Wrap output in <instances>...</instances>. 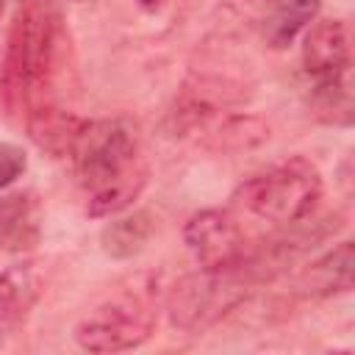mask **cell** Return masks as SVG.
<instances>
[{"instance_id":"9a60e30c","label":"cell","mask_w":355,"mask_h":355,"mask_svg":"<svg viewBox=\"0 0 355 355\" xmlns=\"http://www.w3.org/2000/svg\"><path fill=\"white\" fill-rule=\"evenodd\" d=\"M28 166V158L22 153V147L17 144H0V189H6L8 183H14Z\"/></svg>"},{"instance_id":"4fadbf2b","label":"cell","mask_w":355,"mask_h":355,"mask_svg":"<svg viewBox=\"0 0 355 355\" xmlns=\"http://www.w3.org/2000/svg\"><path fill=\"white\" fill-rule=\"evenodd\" d=\"M39 297V280L28 263H17L0 275V311L25 313Z\"/></svg>"},{"instance_id":"7a4b0ae2","label":"cell","mask_w":355,"mask_h":355,"mask_svg":"<svg viewBox=\"0 0 355 355\" xmlns=\"http://www.w3.org/2000/svg\"><path fill=\"white\" fill-rule=\"evenodd\" d=\"M61 17L47 0H25L11 19L0 92L11 114H31L50 103V80L58 61Z\"/></svg>"},{"instance_id":"5b68a950","label":"cell","mask_w":355,"mask_h":355,"mask_svg":"<svg viewBox=\"0 0 355 355\" xmlns=\"http://www.w3.org/2000/svg\"><path fill=\"white\" fill-rule=\"evenodd\" d=\"M153 316L136 300H114L94 308L75 327V341L86 352H125L150 338Z\"/></svg>"},{"instance_id":"ac0fdd59","label":"cell","mask_w":355,"mask_h":355,"mask_svg":"<svg viewBox=\"0 0 355 355\" xmlns=\"http://www.w3.org/2000/svg\"><path fill=\"white\" fill-rule=\"evenodd\" d=\"M3 6H6V0H0V14H3Z\"/></svg>"},{"instance_id":"9c48e42d","label":"cell","mask_w":355,"mask_h":355,"mask_svg":"<svg viewBox=\"0 0 355 355\" xmlns=\"http://www.w3.org/2000/svg\"><path fill=\"white\" fill-rule=\"evenodd\" d=\"M25 128H28V136L31 141L55 155V158H69L83 128H86V119L53 105V103H44L39 108H33L31 114H25Z\"/></svg>"},{"instance_id":"ba28073f","label":"cell","mask_w":355,"mask_h":355,"mask_svg":"<svg viewBox=\"0 0 355 355\" xmlns=\"http://www.w3.org/2000/svg\"><path fill=\"white\" fill-rule=\"evenodd\" d=\"M352 266H355V247L352 241H341L297 272L294 291L300 297L344 294L352 288Z\"/></svg>"},{"instance_id":"3957f363","label":"cell","mask_w":355,"mask_h":355,"mask_svg":"<svg viewBox=\"0 0 355 355\" xmlns=\"http://www.w3.org/2000/svg\"><path fill=\"white\" fill-rule=\"evenodd\" d=\"M319 200L322 175L302 155H294L261 175H252L233 194V202L239 208L280 227L313 216Z\"/></svg>"},{"instance_id":"30bf717a","label":"cell","mask_w":355,"mask_h":355,"mask_svg":"<svg viewBox=\"0 0 355 355\" xmlns=\"http://www.w3.org/2000/svg\"><path fill=\"white\" fill-rule=\"evenodd\" d=\"M153 233H155V216L150 211H133V214H125V216L116 214V219H111L103 227L100 247L108 258L128 261L150 244Z\"/></svg>"},{"instance_id":"8fae6325","label":"cell","mask_w":355,"mask_h":355,"mask_svg":"<svg viewBox=\"0 0 355 355\" xmlns=\"http://www.w3.org/2000/svg\"><path fill=\"white\" fill-rule=\"evenodd\" d=\"M269 6L272 11L263 22V39L269 47L283 50L319 17L322 0H272Z\"/></svg>"},{"instance_id":"2e32d148","label":"cell","mask_w":355,"mask_h":355,"mask_svg":"<svg viewBox=\"0 0 355 355\" xmlns=\"http://www.w3.org/2000/svg\"><path fill=\"white\" fill-rule=\"evenodd\" d=\"M141 3V8H147V11H155L158 6H161V0H139Z\"/></svg>"},{"instance_id":"52a82bcc","label":"cell","mask_w":355,"mask_h":355,"mask_svg":"<svg viewBox=\"0 0 355 355\" xmlns=\"http://www.w3.org/2000/svg\"><path fill=\"white\" fill-rule=\"evenodd\" d=\"M349 33L341 19H313L302 39V67L313 83H341L349 72Z\"/></svg>"},{"instance_id":"5bb4252c","label":"cell","mask_w":355,"mask_h":355,"mask_svg":"<svg viewBox=\"0 0 355 355\" xmlns=\"http://www.w3.org/2000/svg\"><path fill=\"white\" fill-rule=\"evenodd\" d=\"M214 136H216L214 147H219V150H244V147H255V144L266 141L269 128L255 116H236V119L222 122V128Z\"/></svg>"},{"instance_id":"e0dca14e","label":"cell","mask_w":355,"mask_h":355,"mask_svg":"<svg viewBox=\"0 0 355 355\" xmlns=\"http://www.w3.org/2000/svg\"><path fill=\"white\" fill-rule=\"evenodd\" d=\"M247 3H252V6H261V3H272V0H247Z\"/></svg>"},{"instance_id":"8992f818","label":"cell","mask_w":355,"mask_h":355,"mask_svg":"<svg viewBox=\"0 0 355 355\" xmlns=\"http://www.w3.org/2000/svg\"><path fill=\"white\" fill-rule=\"evenodd\" d=\"M183 241L202 269L239 266L250 252L239 222L227 211H216V208H205L194 214L183 227Z\"/></svg>"},{"instance_id":"277c9868","label":"cell","mask_w":355,"mask_h":355,"mask_svg":"<svg viewBox=\"0 0 355 355\" xmlns=\"http://www.w3.org/2000/svg\"><path fill=\"white\" fill-rule=\"evenodd\" d=\"M252 283V272L247 263L227 266V269H197L191 275H183L166 300V313L172 327L183 333H202L214 327L219 319H225L230 311H236Z\"/></svg>"},{"instance_id":"7c38bea8","label":"cell","mask_w":355,"mask_h":355,"mask_svg":"<svg viewBox=\"0 0 355 355\" xmlns=\"http://www.w3.org/2000/svg\"><path fill=\"white\" fill-rule=\"evenodd\" d=\"M39 236L36 227V208L28 197L11 194L0 200V244L11 250L31 247Z\"/></svg>"},{"instance_id":"6da1fadb","label":"cell","mask_w":355,"mask_h":355,"mask_svg":"<svg viewBox=\"0 0 355 355\" xmlns=\"http://www.w3.org/2000/svg\"><path fill=\"white\" fill-rule=\"evenodd\" d=\"M69 158L75 164L78 183L86 189L89 216L122 214L147 183L136 125L122 116L86 122Z\"/></svg>"}]
</instances>
